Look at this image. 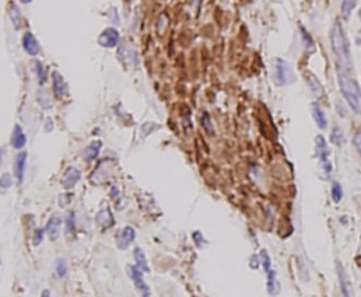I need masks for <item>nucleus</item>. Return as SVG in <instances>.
<instances>
[{
	"label": "nucleus",
	"mask_w": 361,
	"mask_h": 297,
	"mask_svg": "<svg viewBox=\"0 0 361 297\" xmlns=\"http://www.w3.org/2000/svg\"><path fill=\"white\" fill-rule=\"evenodd\" d=\"M331 42H332V48L334 53H335L338 60L342 63V68L345 66H348L350 62V51H349V44L345 35L342 26L338 23H335L332 29V35H331Z\"/></svg>",
	"instance_id": "obj_2"
},
{
	"label": "nucleus",
	"mask_w": 361,
	"mask_h": 297,
	"mask_svg": "<svg viewBox=\"0 0 361 297\" xmlns=\"http://www.w3.org/2000/svg\"><path fill=\"white\" fill-rule=\"evenodd\" d=\"M80 177H81L80 172L75 169V167H70V169L66 172V174H64L62 180L63 186L66 188L73 187L75 183L79 181Z\"/></svg>",
	"instance_id": "obj_12"
},
{
	"label": "nucleus",
	"mask_w": 361,
	"mask_h": 297,
	"mask_svg": "<svg viewBox=\"0 0 361 297\" xmlns=\"http://www.w3.org/2000/svg\"><path fill=\"white\" fill-rule=\"evenodd\" d=\"M10 15H11V20L13 24L15 25V28H20V17H21V13H20V10L18 9V7L15 6V3H12L11 6V9H10Z\"/></svg>",
	"instance_id": "obj_22"
},
{
	"label": "nucleus",
	"mask_w": 361,
	"mask_h": 297,
	"mask_svg": "<svg viewBox=\"0 0 361 297\" xmlns=\"http://www.w3.org/2000/svg\"><path fill=\"white\" fill-rule=\"evenodd\" d=\"M60 226H61V219L58 215H53L52 219L48 221L46 231L48 235H50L52 240H56L59 236V232H60Z\"/></svg>",
	"instance_id": "obj_8"
},
{
	"label": "nucleus",
	"mask_w": 361,
	"mask_h": 297,
	"mask_svg": "<svg viewBox=\"0 0 361 297\" xmlns=\"http://www.w3.org/2000/svg\"><path fill=\"white\" fill-rule=\"evenodd\" d=\"M354 145L357 149L358 152L361 154V131L357 132L354 137Z\"/></svg>",
	"instance_id": "obj_27"
},
{
	"label": "nucleus",
	"mask_w": 361,
	"mask_h": 297,
	"mask_svg": "<svg viewBox=\"0 0 361 297\" xmlns=\"http://www.w3.org/2000/svg\"><path fill=\"white\" fill-rule=\"evenodd\" d=\"M118 41H119V32L114 28H107L104 30L101 33L99 39L100 44L106 47H112L117 45Z\"/></svg>",
	"instance_id": "obj_5"
},
{
	"label": "nucleus",
	"mask_w": 361,
	"mask_h": 297,
	"mask_svg": "<svg viewBox=\"0 0 361 297\" xmlns=\"http://www.w3.org/2000/svg\"><path fill=\"white\" fill-rule=\"evenodd\" d=\"M338 275H339V279H341V285H342V290H343V293H344L345 297H350V294H349L350 289H349V284H348V281L346 278V274H345V272L342 269H339Z\"/></svg>",
	"instance_id": "obj_20"
},
{
	"label": "nucleus",
	"mask_w": 361,
	"mask_h": 297,
	"mask_svg": "<svg viewBox=\"0 0 361 297\" xmlns=\"http://www.w3.org/2000/svg\"><path fill=\"white\" fill-rule=\"evenodd\" d=\"M11 142H12V145L15 149H21L25 145L26 137H25V134L22 130V128H21V126L17 125L14 127Z\"/></svg>",
	"instance_id": "obj_14"
},
{
	"label": "nucleus",
	"mask_w": 361,
	"mask_h": 297,
	"mask_svg": "<svg viewBox=\"0 0 361 297\" xmlns=\"http://www.w3.org/2000/svg\"><path fill=\"white\" fill-rule=\"evenodd\" d=\"M131 275L133 279V282L136 284V286L138 288L139 291H141V293L143 294L144 297H148L150 295V290L147 286V284L144 283L143 278H142V272L137 267H132L131 268Z\"/></svg>",
	"instance_id": "obj_9"
},
{
	"label": "nucleus",
	"mask_w": 361,
	"mask_h": 297,
	"mask_svg": "<svg viewBox=\"0 0 361 297\" xmlns=\"http://www.w3.org/2000/svg\"><path fill=\"white\" fill-rule=\"evenodd\" d=\"M36 70H37V75L40 78V82L43 83L46 80V75H45V67L40 60L36 62Z\"/></svg>",
	"instance_id": "obj_25"
},
{
	"label": "nucleus",
	"mask_w": 361,
	"mask_h": 297,
	"mask_svg": "<svg viewBox=\"0 0 361 297\" xmlns=\"http://www.w3.org/2000/svg\"><path fill=\"white\" fill-rule=\"evenodd\" d=\"M274 75L277 85H285L292 82L294 80V74L289 64L283 59H276L274 63Z\"/></svg>",
	"instance_id": "obj_3"
},
{
	"label": "nucleus",
	"mask_w": 361,
	"mask_h": 297,
	"mask_svg": "<svg viewBox=\"0 0 361 297\" xmlns=\"http://www.w3.org/2000/svg\"><path fill=\"white\" fill-rule=\"evenodd\" d=\"M73 222H74V218H73V213H71L68 218V231L73 230V226H74Z\"/></svg>",
	"instance_id": "obj_30"
},
{
	"label": "nucleus",
	"mask_w": 361,
	"mask_h": 297,
	"mask_svg": "<svg viewBox=\"0 0 361 297\" xmlns=\"http://www.w3.org/2000/svg\"><path fill=\"white\" fill-rule=\"evenodd\" d=\"M52 86H53V93L57 97H62L67 94L68 86L64 82L62 75L58 71L52 72Z\"/></svg>",
	"instance_id": "obj_7"
},
{
	"label": "nucleus",
	"mask_w": 361,
	"mask_h": 297,
	"mask_svg": "<svg viewBox=\"0 0 361 297\" xmlns=\"http://www.w3.org/2000/svg\"><path fill=\"white\" fill-rule=\"evenodd\" d=\"M312 111H313V117L316 121V125L321 129H325L327 126V120L324 112L322 111L321 107L317 104H313V106H312Z\"/></svg>",
	"instance_id": "obj_15"
},
{
	"label": "nucleus",
	"mask_w": 361,
	"mask_h": 297,
	"mask_svg": "<svg viewBox=\"0 0 361 297\" xmlns=\"http://www.w3.org/2000/svg\"><path fill=\"white\" fill-rule=\"evenodd\" d=\"M101 147H102V143L100 141H96V142H92L91 143L88 148H86L85 150V153H84V156H85V160L86 161H92L94 160L96 156H98L100 150H101Z\"/></svg>",
	"instance_id": "obj_18"
},
{
	"label": "nucleus",
	"mask_w": 361,
	"mask_h": 297,
	"mask_svg": "<svg viewBox=\"0 0 361 297\" xmlns=\"http://www.w3.org/2000/svg\"><path fill=\"white\" fill-rule=\"evenodd\" d=\"M356 3H357L356 1H344L342 3V12L345 18L347 19L349 17V14L352 13L354 7L356 6Z\"/></svg>",
	"instance_id": "obj_23"
},
{
	"label": "nucleus",
	"mask_w": 361,
	"mask_h": 297,
	"mask_svg": "<svg viewBox=\"0 0 361 297\" xmlns=\"http://www.w3.org/2000/svg\"><path fill=\"white\" fill-rule=\"evenodd\" d=\"M23 46L25 51L28 52L31 55H36L40 51V45L39 42L34 37V35L31 33V32H26L23 36Z\"/></svg>",
	"instance_id": "obj_10"
},
{
	"label": "nucleus",
	"mask_w": 361,
	"mask_h": 297,
	"mask_svg": "<svg viewBox=\"0 0 361 297\" xmlns=\"http://www.w3.org/2000/svg\"><path fill=\"white\" fill-rule=\"evenodd\" d=\"M267 279H268L267 288H268L269 294H272V295L277 294L278 283H277V280L275 277V272H274L273 270H269V271H267Z\"/></svg>",
	"instance_id": "obj_19"
},
{
	"label": "nucleus",
	"mask_w": 361,
	"mask_h": 297,
	"mask_svg": "<svg viewBox=\"0 0 361 297\" xmlns=\"http://www.w3.org/2000/svg\"><path fill=\"white\" fill-rule=\"evenodd\" d=\"M331 139H332V141H333L334 143H336V144H341V143H342V140H343V133H342V130H341V129H339L338 127L334 128V130H333V132H332V134H331Z\"/></svg>",
	"instance_id": "obj_24"
},
{
	"label": "nucleus",
	"mask_w": 361,
	"mask_h": 297,
	"mask_svg": "<svg viewBox=\"0 0 361 297\" xmlns=\"http://www.w3.org/2000/svg\"><path fill=\"white\" fill-rule=\"evenodd\" d=\"M42 297H50V291H44V292H43Z\"/></svg>",
	"instance_id": "obj_31"
},
{
	"label": "nucleus",
	"mask_w": 361,
	"mask_h": 297,
	"mask_svg": "<svg viewBox=\"0 0 361 297\" xmlns=\"http://www.w3.org/2000/svg\"><path fill=\"white\" fill-rule=\"evenodd\" d=\"M332 198L335 202H339L343 198V189L338 182H334L332 186Z\"/></svg>",
	"instance_id": "obj_21"
},
{
	"label": "nucleus",
	"mask_w": 361,
	"mask_h": 297,
	"mask_svg": "<svg viewBox=\"0 0 361 297\" xmlns=\"http://www.w3.org/2000/svg\"><path fill=\"white\" fill-rule=\"evenodd\" d=\"M134 258H136V261H137V268L140 270V271L150 272V268L148 266L147 258H145L143 251L141 250V248H136V250H134Z\"/></svg>",
	"instance_id": "obj_16"
},
{
	"label": "nucleus",
	"mask_w": 361,
	"mask_h": 297,
	"mask_svg": "<svg viewBox=\"0 0 361 297\" xmlns=\"http://www.w3.org/2000/svg\"><path fill=\"white\" fill-rule=\"evenodd\" d=\"M308 82H309L310 88H311L312 92L314 93V95L317 97V99H321L323 94H324V90H323L321 83L319 82V80H317L316 77H314L313 74H309Z\"/></svg>",
	"instance_id": "obj_17"
},
{
	"label": "nucleus",
	"mask_w": 361,
	"mask_h": 297,
	"mask_svg": "<svg viewBox=\"0 0 361 297\" xmlns=\"http://www.w3.org/2000/svg\"><path fill=\"white\" fill-rule=\"evenodd\" d=\"M96 222L104 229H109L110 226L114 225L115 221L114 218H112L111 212L109 211V209H104L100 211L98 215H96Z\"/></svg>",
	"instance_id": "obj_11"
},
{
	"label": "nucleus",
	"mask_w": 361,
	"mask_h": 297,
	"mask_svg": "<svg viewBox=\"0 0 361 297\" xmlns=\"http://www.w3.org/2000/svg\"><path fill=\"white\" fill-rule=\"evenodd\" d=\"M337 77L341 91L347 103L355 113L361 114V90L359 85L347 72H345L344 68L337 67Z\"/></svg>",
	"instance_id": "obj_1"
},
{
	"label": "nucleus",
	"mask_w": 361,
	"mask_h": 297,
	"mask_svg": "<svg viewBox=\"0 0 361 297\" xmlns=\"http://www.w3.org/2000/svg\"><path fill=\"white\" fill-rule=\"evenodd\" d=\"M26 158H28V154H26V152H21L17 156V161H15V174H17L18 181L20 183L22 182L23 177H24Z\"/></svg>",
	"instance_id": "obj_13"
},
{
	"label": "nucleus",
	"mask_w": 361,
	"mask_h": 297,
	"mask_svg": "<svg viewBox=\"0 0 361 297\" xmlns=\"http://www.w3.org/2000/svg\"><path fill=\"white\" fill-rule=\"evenodd\" d=\"M43 234H44V230H37L35 232V239H34L35 245L39 244V242L43 239Z\"/></svg>",
	"instance_id": "obj_29"
},
{
	"label": "nucleus",
	"mask_w": 361,
	"mask_h": 297,
	"mask_svg": "<svg viewBox=\"0 0 361 297\" xmlns=\"http://www.w3.org/2000/svg\"><path fill=\"white\" fill-rule=\"evenodd\" d=\"M57 273L60 278H63L67 273V266L63 260H59L57 263Z\"/></svg>",
	"instance_id": "obj_26"
},
{
	"label": "nucleus",
	"mask_w": 361,
	"mask_h": 297,
	"mask_svg": "<svg viewBox=\"0 0 361 297\" xmlns=\"http://www.w3.org/2000/svg\"><path fill=\"white\" fill-rule=\"evenodd\" d=\"M136 238V231H134L130 226H127L123 230L120 231L117 237V245L121 249H126L127 247Z\"/></svg>",
	"instance_id": "obj_6"
},
{
	"label": "nucleus",
	"mask_w": 361,
	"mask_h": 297,
	"mask_svg": "<svg viewBox=\"0 0 361 297\" xmlns=\"http://www.w3.org/2000/svg\"><path fill=\"white\" fill-rule=\"evenodd\" d=\"M315 143H316V153H317V155H319V159L321 161L323 169H324L325 172L330 173L332 170V165H331L330 159H328V156H330V152H328V148L325 142V139L322 136H317L315 138Z\"/></svg>",
	"instance_id": "obj_4"
},
{
	"label": "nucleus",
	"mask_w": 361,
	"mask_h": 297,
	"mask_svg": "<svg viewBox=\"0 0 361 297\" xmlns=\"http://www.w3.org/2000/svg\"><path fill=\"white\" fill-rule=\"evenodd\" d=\"M11 177H10L9 174H3L2 177H1V187L3 188H7L9 187L10 185H11Z\"/></svg>",
	"instance_id": "obj_28"
}]
</instances>
